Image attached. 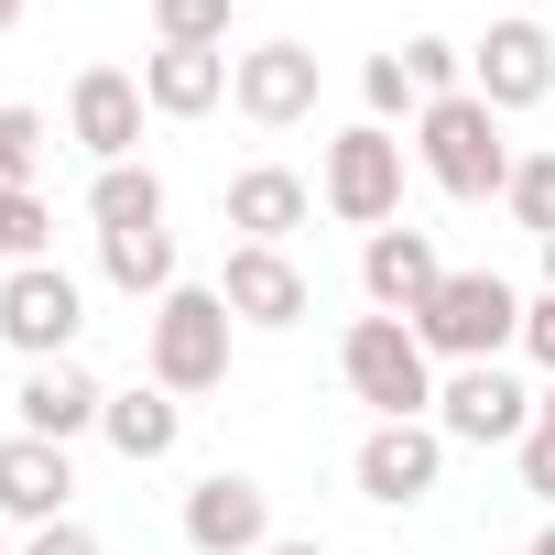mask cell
<instances>
[{
  "label": "cell",
  "instance_id": "obj_20",
  "mask_svg": "<svg viewBox=\"0 0 555 555\" xmlns=\"http://www.w3.org/2000/svg\"><path fill=\"white\" fill-rule=\"evenodd\" d=\"M88 229H99V240H120V229H164V175H153V164H99V185H88Z\"/></svg>",
  "mask_w": 555,
  "mask_h": 555
},
{
  "label": "cell",
  "instance_id": "obj_16",
  "mask_svg": "<svg viewBox=\"0 0 555 555\" xmlns=\"http://www.w3.org/2000/svg\"><path fill=\"white\" fill-rule=\"evenodd\" d=\"M12 414H23V436H55V447H77V436H99L109 392H99L77 360H34V371H23V392H12Z\"/></svg>",
  "mask_w": 555,
  "mask_h": 555
},
{
  "label": "cell",
  "instance_id": "obj_25",
  "mask_svg": "<svg viewBox=\"0 0 555 555\" xmlns=\"http://www.w3.org/2000/svg\"><path fill=\"white\" fill-rule=\"evenodd\" d=\"M153 44H218L229 55V0H153Z\"/></svg>",
  "mask_w": 555,
  "mask_h": 555
},
{
  "label": "cell",
  "instance_id": "obj_24",
  "mask_svg": "<svg viewBox=\"0 0 555 555\" xmlns=\"http://www.w3.org/2000/svg\"><path fill=\"white\" fill-rule=\"evenodd\" d=\"M501 207H512V229L555 240V153H522V164H512V185H501Z\"/></svg>",
  "mask_w": 555,
  "mask_h": 555
},
{
  "label": "cell",
  "instance_id": "obj_27",
  "mask_svg": "<svg viewBox=\"0 0 555 555\" xmlns=\"http://www.w3.org/2000/svg\"><path fill=\"white\" fill-rule=\"evenodd\" d=\"M360 99H371V120H382V131L425 109V99H414V77H403V55H371V66H360Z\"/></svg>",
  "mask_w": 555,
  "mask_h": 555
},
{
  "label": "cell",
  "instance_id": "obj_6",
  "mask_svg": "<svg viewBox=\"0 0 555 555\" xmlns=\"http://www.w3.org/2000/svg\"><path fill=\"white\" fill-rule=\"evenodd\" d=\"M77 327H88V284L66 261L0 272V338H12L23 360H77Z\"/></svg>",
  "mask_w": 555,
  "mask_h": 555
},
{
  "label": "cell",
  "instance_id": "obj_34",
  "mask_svg": "<svg viewBox=\"0 0 555 555\" xmlns=\"http://www.w3.org/2000/svg\"><path fill=\"white\" fill-rule=\"evenodd\" d=\"M522 555H555V522H544V533H533V544H522Z\"/></svg>",
  "mask_w": 555,
  "mask_h": 555
},
{
  "label": "cell",
  "instance_id": "obj_4",
  "mask_svg": "<svg viewBox=\"0 0 555 555\" xmlns=\"http://www.w3.org/2000/svg\"><path fill=\"white\" fill-rule=\"evenodd\" d=\"M414 338H425L447 371L501 360V349H522V295L501 284V272H447V284L414 306Z\"/></svg>",
  "mask_w": 555,
  "mask_h": 555
},
{
  "label": "cell",
  "instance_id": "obj_1",
  "mask_svg": "<svg viewBox=\"0 0 555 555\" xmlns=\"http://www.w3.org/2000/svg\"><path fill=\"white\" fill-rule=\"evenodd\" d=\"M414 164L436 175V196H457V207H490L501 185H512V142H501V109L479 99V88H457V99H425L414 109Z\"/></svg>",
  "mask_w": 555,
  "mask_h": 555
},
{
  "label": "cell",
  "instance_id": "obj_8",
  "mask_svg": "<svg viewBox=\"0 0 555 555\" xmlns=\"http://www.w3.org/2000/svg\"><path fill=\"white\" fill-rule=\"evenodd\" d=\"M468 88L512 120V109H544L555 99V34L533 23V12H512V23H490L479 44H468Z\"/></svg>",
  "mask_w": 555,
  "mask_h": 555
},
{
  "label": "cell",
  "instance_id": "obj_13",
  "mask_svg": "<svg viewBox=\"0 0 555 555\" xmlns=\"http://www.w3.org/2000/svg\"><path fill=\"white\" fill-rule=\"evenodd\" d=\"M447 284V250H436V229H371L360 240V295H371V317H414L425 295Z\"/></svg>",
  "mask_w": 555,
  "mask_h": 555
},
{
  "label": "cell",
  "instance_id": "obj_37",
  "mask_svg": "<svg viewBox=\"0 0 555 555\" xmlns=\"http://www.w3.org/2000/svg\"><path fill=\"white\" fill-rule=\"evenodd\" d=\"M522 12H544V0H522Z\"/></svg>",
  "mask_w": 555,
  "mask_h": 555
},
{
  "label": "cell",
  "instance_id": "obj_3",
  "mask_svg": "<svg viewBox=\"0 0 555 555\" xmlns=\"http://www.w3.org/2000/svg\"><path fill=\"white\" fill-rule=\"evenodd\" d=\"M338 371H349V392L371 403V425H414V414H436V349L414 338V317H349Z\"/></svg>",
  "mask_w": 555,
  "mask_h": 555
},
{
  "label": "cell",
  "instance_id": "obj_7",
  "mask_svg": "<svg viewBox=\"0 0 555 555\" xmlns=\"http://www.w3.org/2000/svg\"><path fill=\"white\" fill-rule=\"evenodd\" d=\"M436 436L447 447H522L533 436V392L501 371V360H468L436 382Z\"/></svg>",
  "mask_w": 555,
  "mask_h": 555
},
{
  "label": "cell",
  "instance_id": "obj_36",
  "mask_svg": "<svg viewBox=\"0 0 555 555\" xmlns=\"http://www.w3.org/2000/svg\"><path fill=\"white\" fill-rule=\"evenodd\" d=\"M0 218H12V185H0Z\"/></svg>",
  "mask_w": 555,
  "mask_h": 555
},
{
  "label": "cell",
  "instance_id": "obj_31",
  "mask_svg": "<svg viewBox=\"0 0 555 555\" xmlns=\"http://www.w3.org/2000/svg\"><path fill=\"white\" fill-rule=\"evenodd\" d=\"M261 555H327V544H306V533H272V544H261Z\"/></svg>",
  "mask_w": 555,
  "mask_h": 555
},
{
  "label": "cell",
  "instance_id": "obj_17",
  "mask_svg": "<svg viewBox=\"0 0 555 555\" xmlns=\"http://www.w3.org/2000/svg\"><path fill=\"white\" fill-rule=\"evenodd\" d=\"M306 218H317V185H306L295 164H240V175H229V229H240V240L284 250Z\"/></svg>",
  "mask_w": 555,
  "mask_h": 555
},
{
  "label": "cell",
  "instance_id": "obj_9",
  "mask_svg": "<svg viewBox=\"0 0 555 555\" xmlns=\"http://www.w3.org/2000/svg\"><path fill=\"white\" fill-rule=\"evenodd\" d=\"M349 479H360V501L414 512V501L447 479V436H436V414H414V425H371L360 457H349Z\"/></svg>",
  "mask_w": 555,
  "mask_h": 555
},
{
  "label": "cell",
  "instance_id": "obj_38",
  "mask_svg": "<svg viewBox=\"0 0 555 555\" xmlns=\"http://www.w3.org/2000/svg\"><path fill=\"white\" fill-rule=\"evenodd\" d=\"M0 555H23V544H0Z\"/></svg>",
  "mask_w": 555,
  "mask_h": 555
},
{
  "label": "cell",
  "instance_id": "obj_11",
  "mask_svg": "<svg viewBox=\"0 0 555 555\" xmlns=\"http://www.w3.org/2000/svg\"><path fill=\"white\" fill-rule=\"evenodd\" d=\"M142 77H120V66H77V88H66V131L88 142V164H142Z\"/></svg>",
  "mask_w": 555,
  "mask_h": 555
},
{
  "label": "cell",
  "instance_id": "obj_28",
  "mask_svg": "<svg viewBox=\"0 0 555 555\" xmlns=\"http://www.w3.org/2000/svg\"><path fill=\"white\" fill-rule=\"evenodd\" d=\"M512 457H522V490H533V501L555 512V425H533V436H522Z\"/></svg>",
  "mask_w": 555,
  "mask_h": 555
},
{
  "label": "cell",
  "instance_id": "obj_30",
  "mask_svg": "<svg viewBox=\"0 0 555 555\" xmlns=\"http://www.w3.org/2000/svg\"><path fill=\"white\" fill-rule=\"evenodd\" d=\"M23 555H99V533L66 512V522H44V533H23Z\"/></svg>",
  "mask_w": 555,
  "mask_h": 555
},
{
  "label": "cell",
  "instance_id": "obj_26",
  "mask_svg": "<svg viewBox=\"0 0 555 555\" xmlns=\"http://www.w3.org/2000/svg\"><path fill=\"white\" fill-rule=\"evenodd\" d=\"M0 261H12V272L23 261H55V207L44 196H12V218H0Z\"/></svg>",
  "mask_w": 555,
  "mask_h": 555
},
{
  "label": "cell",
  "instance_id": "obj_22",
  "mask_svg": "<svg viewBox=\"0 0 555 555\" xmlns=\"http://www.w3.org/2000/svg\"><path fill=\"white\" fill-rule=\"evenodd\" d=\"M34 175H44V109L0 99V185H12V196H34Z\"/></svg>",
  "mask_w": 555,
  "mask_h": 555
},
{
  "label": "cell",
  "instance_id": "obj_35",
  "mask_svg": "<svg viewBox=\"0 0 555 555\" xmlns=\"http://www.w3.org/2000/svg\"><path fill=\"white\" fill-rule=\"evenodd\" d=\"M544 295H555V240H544Z\"/></svg>",
  "mask_w": 555,
  "mask_h": 555
},
{
  "label": "cell",
  "instance_id": "obj_18",
  "mask_svg": "<svg viewBox=\"0 0 555 555\" xmlns=\"http://www.w3.org/2000/svg\"><path fill=\"white\" fill-rule=\"evenodd\" d=\"M229 66H240V55H218V44H153V55H142V99H153L164 120H207V109L229 99Z\"/></svg>",
  "mask_w": 555,
  "mask_h": 555
},
{
  "label": "cell",
  "instance_id": "obj_23",
  "mask_svg": "<svg viewBox=\"0 0 555 555\" xmlns=\"http://www.w3.org/2000/svg\"><path fill=\"white\" fill-rule=\"evenodd\" d=\"M392 55H403L414 99H457V88H468V44H447V34H414V44H392Z\"/></svg>",
  "mask_w": 555,
  "mask_h": 555
},
{
  "label": "cell",
  "instance_id": "obj_32",
  "mask_svg": "<svg viewBox=\"0 0 555 555\" xmlns=\"http://www.w3.org/2000/svg\"><path fill=\"white\" fill-rule=\"evenodd\" d=\"M533 425H555V382H544V392H533Z\"/></svg>",
  "mask_w": 555,
  "mask_h": 555
},
{
  "label": "cell",
  "instance_id": "obj_14",
  "mask_svg": "<svg viewBox=\"0 0 555 555\" xmlns=\"http://www.w3.org/2000/svg\"><path fill=\"white\" fill-rule=\"evenodd\" d=\"M66 490H77V457L55 447V436H0V512H12L23 533H44V522H66Z\"/></svg>",
  "mask_w": 555,
  "mask_h": 555
},
{
  "label": "cell",
  "instance_id": "obj_19",
  "mask_svg": "<svg viewBox=\"0 0 555 555\" xmlns=\"http://www.w3.org/2000/svg\"><path fill=\"white\" fill-rule=\"evenodd\" d=\"M99 436H109L131 468H153V457H175V447H185V403H175L164 382H131V392H109Z\"/></svg>",
  "mask_w": 555,
  "mask_h": 555
},
{
  "label": "cell",
  "instance_id": "obj_2",
  "mask_svg": "<svg viewBox=\"0 0 555 555\" xmlns=\"http://www.w3.org/2000/svg\"><path fill=\"white\" fill-rule=\"evenodd\" d=\"M229 295L218 284H175L153 317H142V360H153V382L175 392V403H196V392H218L229 382Z\"/></svg>",
  "mask_w": 555,
  "mask_h": 555
},
{
  "label": "cell",
  "instance_id": "obj_12",
  "mask_svg": "<svg viewBox=\"0 0 555 555\" xmlns=\"http://www.w3.org/2000/svg\"><path fill=\"white\" fill-rule=\"evenodd\" d=\"M185 544H196V555H261V544H272V490L240 479V468H207V479L185 490Z\"/></svg>",
  "mask_w": 555,
  "mask_h": 555
},
{
  "label": "cell",
  "instance_id": "obj_33",
  "mask_svg": "<svg viewBox=\"0 0 555 555\" xmlns=\"http://www.w3.org/2000/svg\"><path fill=\"white\" fill-rule=\"evenodd\" d=\"M23 12H34V0H0V34H12V23H23Z\"/></svg>",
  "mask_w": 555,
  "mask_h": 555
},
{
  "label": "cell",
  "instance_id": "obj_15",
  "mask_svg": "<svg viewBox=\"0 0 555 555\" xmlns=\"http://www.w3.org/2000/svg\"><path fill=\"white\" fill-rule=\"evenodd\" d=\"M218 295H229L240 327H295V317L317 306V295H306V272H295V250H261V240H229Z\"/></svg>",
  "mask_w": 555,
  "mask_h": 555
},
{
  "label": "cell",
  "instance_id": "obj_5",
  "mask_svg": "<svg viewBox=\"0 0 555 555\" xmlns=\"http://www.w3.org/2000/svg\"><path fill=\"white\" fill-rule=\"evenodd\" d=\"M317 196H327V218H349V229H392V218H403V131H382V120L338 131Z\"/></svg>",
  "mask_w": 555,
  "mask_h": 555
},
{
  "label": "cell",
  "instance_id": "obj_21",
  "mask_svg": "<svg viewBox=\"0 0 555 555\" xmlns=\"http://www.w3.org/2000/svg\"><path fill=\"white\" fill-rule=\"evenodd\" d=\"M99 272H109L120 295L164 306V295H175V229H120V240H99Z\"/></svg>",
  "mask_w": 555,
  "mask_h": 555
},
{
  "label": "cell",
  "instance_id": "obj_29",
  "mask_svg": "<svg viewBox=\"0 0 555 555\" xmlns=\"http://www.w3.org/2000/svg\"><path fill=\"white\" fill-rule=\"evenodd\" d=\"M522 360L555 382V295H533V306H522Z\"/></svg>",
  "mask_w": 555,
  "mask_h": 555
},
{
  "label": "cell",
  "instance_id": "obj_10",
  "mask_svg": "<svg viewBox=\"0 0 555 555\" xmlns=\"http://www.w3.org/2000/svg\"><path fill=\"white\" fill-rule=\"evenodd\" d=\"M229 99H240V120H261V131L317 120V44H295V34L250 44V55L229 66Z\"/></svg>",
  "mask_w": 555,
  "mask_h": 555
}]
</instances>
